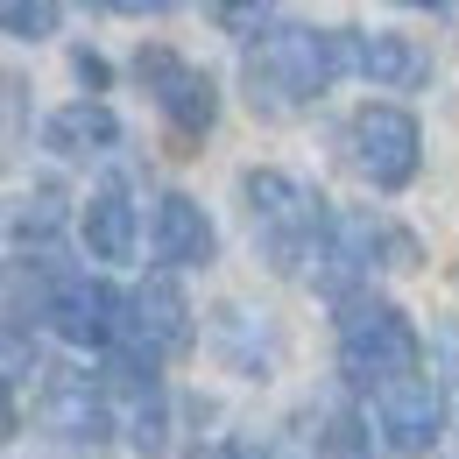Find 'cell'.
<instances>
[{
    "mask_svg": "<svg viewBox=\"0 0 459 459\" xmlns=\"http://www.w3.org/2000/svg\"><path fill=\"white\" fill-rule=\"evenodd\" d=\"M36 311L50 318V333L71 346H114V318H120V297L100 276H85V269H57L43 297H36Z\"/></svg>",
    "mask_w": 459,
    "mask_h": 459,
    "instance_id": "obj_6",
    "label": "cell"
},
{
    "mask_svg": "<svg viewBox=\"0 0 459 459\" xmlns=\"http://www.w3.org/2000/svg\"><path fill=\"white\" fill-rule=\"evenodd\" d=\"M340 71H360L375 92H410L431 78V57L410 43V36H389V29H340Z\"/></svg>",
    "mask_w": 459,
    "mask_h": 459,
    "instance_id": "obj_10",
    "label": "cell"
},
{
    "mask_svg": "<svg viewBox=\"0 0 459 459\" xmlns=\"http://www.w3.org/2000/svg\"><path fill=\"white\" fill-rule=\"evenodd\" d=\"M100 396H107V403L120 396L127 446H134L142 459H163V453H170V396H163V382H156L149 368L114 360V368H107V382H100Z\"/></svg>",
    "mask_w": 459,
    "mask_h": 459,
    "instance_id": "obj_9",
    "label": "cell"
},
{
    "mask_svg": "<svg viewBox=\"0 0 459 459\" xmlns=\"http://www.w3.org/2000/svg\"><path fill=\"white\" fill-rule=\"evenodd\" d=\"M0 438H14V389L0 382Z\"/></svg>",
    "mask_w": 459,
    "mask_h": 459,
    "instance_id": "obj_24",
    "label": "cell"
},
{
    "mask_svg": "<svg viewBox=\"0 0 459 459\" xmlns=\"http://www.w3.org/2000/svg\"><path fill=\"white\" fill-rule=\"evenodd\" d=\"M375 424H382L389 453L424 459V453H431V438H438V424H446L431 375L417 368V375H396V382H382V389H375Z\"/></svg>",
    "mask_w": 459,
    "mask_h": 459,
    "instance_id": "obj_8",
    "label": "cell"
},
{
    "mask_svg": "<svg viewBox=\"0 0 459 459\" xmlns=\"http://www.w3.org/2000/svg\"><path fill=\"white\" fill-rule=\"evenodd\" d=\"M114 142H120V120L107 100H71L43 120V149H57V156H100Z\"/></svg>",
    "mask_w": 459,
    "mask_h": 459,
    "instance_id": "obj_14",
    "label": "cell"
},
{
    "mask_svg": "<svg viewBox=\"0 0 459 459\" xmlns=\"http://www.w3.org/2000/svg\"><path fill=\"white\" fill-rule=\"evenodd\" d=\"M247 100H255V114L269 120H290L297 107H311L333 78H340V29H269L255 50H247Z\"/></svg>",
    "mask_w": 459,
    "mask_h": 459,
    "instance_id": "obj_1",
    "label": "cell"
},
{
    "mask_svg": "<svg viewBox=\"0 0 459 459\" xmlns=\"http://www.w3.org/2000/svg\"><path fill=\"white\" fill-rule=\"evenodd\" d=\"M114 340H120V360H134L149 375L191 346V297L177 290V276H149L134 297H120Z\"/></svg>",
    "mask_w": 459,
    "mask_h": 459,
    "instance_id": "obj_4",
    "label": "cell"
},
{
    "mask_svg": "<svg viewBox=\"0 0 459 459\" xmlns=\"http://www.w3.org/2000/svg\"><path fill=\"white\" fill-rule=\"evenodd\" d=\"M212 22H220V29H262V36H269V29H276V7H212Z\"/></svg>",
    "mask_w": 459,
    "mask_h": 459,
    "instance_id": "obj_21",
    "label": "cell"
},
{
    "mask_svg": "<svg viewBox=\"0 0 459 459\" xmlns=\"http://www.w3.org/2000/svg\"><path fill=\"white\" fill-rule=\"evenodd\" d=\"M57 227H64V198L57 191H22V198H7L0 205V233L7 240H57Z\"/></svg>",
    "mask_w": 459,
    "mask_h": 459,
    "instance_id": "obj_16",
    "label": "cell"
},
{
    "mask_svg": "<svg viewBox=\"0 0 459 459\" xmlns=\"http://www.w3.org/2000/svg\"><path fill=\"white\" fill-rule=\"evenodd\" d=\"M78 78H85V85L100 92V85H107V57H92V50H78Z\"/></svg>",
    "mask_w": 459,
    "mask_h": 459,
    "instance_id": "obj_23",
    "label": "cell"
},
{
    "mask_svg": "<svg viewBox=\"0 0 459 459\" xmlns=\"http://www.w3.org/2000/svg\"><path fill=\"white\" fill-rule=\"evenodd\" d=\"M57 22H64L57 0H0V29H7V36H22V43L57 36Z\"/></svg>",
    "mask_w": 459,
    "mask_h": 459,
    "instance_id": "obj_17",
    "label": "cell"
},
{
    "mask_svg": "<svg viewBox=\"0 0 459 459\" xmlns=\"http://www.w3.org/2000/svg\"><path fill=\"white\" fill-rule=\"evenodd\" d=\"M212 353L227 360L233 375H276L283 333H276L262 311H247V304H220V311H212Z\"/></svg>",
    "mask_w": 459,
    "mask_h": 459,
    "instance_id": "obj_12",
    "label": "cell"
},
{
    "mask_svg": "<svg viewBox=\"0 0 459 459\" xmlns=\"http://www.w3.org/2000/svg\"><path fill=\"white\" fill-rule=\"evenodd\" d=\"M43 431L64 438V446H100V438H114V410L100 396V382L78 375V368L50 375V389H43Z\"/></svg>",
    "mask_w": 459,
    "mask_h": 459,
    "instance_id": "obj_11",
    "label": "cell"
},
{
    "mask_svg": "<svg viewBox=\"0 0 459 459\" xmlns=\"http://www.w3.org/2000/svg\"><path fill=\"white\" fill-rule=\"evenodd\" d=\"M85 247H92V262H127L134 255V205H127L120 184L92 191V205H85Z\"/></svg>",
    "mask_w": 459,
    "mask_h": 459,
    "instance_id": "obj_15",
    "label": "cell"
},
{
    "mask_svg": "<svg viewBox=\"0 0 459 459\" xmlns=\"http://www.w3.org/2000/svg\"><path fill=\"white\" fill-rule=\"evenodd\" d=\"M431 389H438V410H446V403L459 410V325H438V368H431Z\"/></svg>",
    "mask_w": 459,
    "mask_h": 459,
    "instance_id": "obj_19",
    "label": "cell"
},
{
    "mask_svg": "<svg viewBox=\"0 0 459 459\" xmlns=\"http://www.w3.org/2000/svg\"><path fill=\"white\" fill-rule=\"evenodd\" d=\"M424 368V340L389 297H346L340 311V375L353 389H382Z\"/></svg>",
    "mask_w": 459,
    "mask_h": 459,
    "instance_id": "obj_3",
    "label": "cell"
},
{
    "mask_svg": "<svg viewBox=\"0 0 459 459\" xmlns=\"http://www.w3.org/2000/svg\"><path fill=\"white\" fill-rule=\"evenodd\" d=\"M29 375H43V353H36V333H22L14 318L0 325V382L14 389V382H29Z\"/></svg>",
    "mask_w": 459,
    "mask_h": 459,
    "instance_id": "obj_18",
    "label": "cell"
},
{
    "mask_svg": "<svg viewBox=\"0 0 459 459\" xmlns=\"http://www.w3.org/2000/svg\"><path fill=\"white\" fill-rule=\"evenodd\" d=\"M134 71H142V85L156 92V107L170 114L177 142L212 134V120H220V92H212V78H205L198 64H184L177 50H142V57H134Z\"/></svg>",
    "mask_w": 459,
    "mask_h": 459,
    "instance_id": "obj_7",
    "label": "cell"
},
{
    "mask_svg": "<svg viewBox=\"0 0 459 459\" xmlns=\"http://www.w3.org/2000/svg\"><path fill=\"white\" fill-rule=\"evenodd\" d=\"M198 459H269V453H262V446H247V438H212Z\"/></svg>",
    "mask_w": 459,
    "mask_h": 459,
    "instance_id": "obj_22",
    "label": "cell"
},
{
    "mask_svg": "<svg viewBox=\"0 0 459 459\" xmlns=\"http://www.w3.org/2000/svg\"><path fill=\"white\" fill-rule=\"evenodd\" d=\"M149 240H156V262H170V269H191V262H212V247H220V233L205 220V205L198 198H156V220H149Z\"/></svg>",
    "mask_w": 459,
    "mask_h": 459,
    "instance_id": "obj_13",
    "label": "cell"
},
{
    "mask_svg": "<svg viewBox=\"0 0 459 459\" xmlns=\"http://www.w3.org/2000/svg\"><path fill=\"white\" fill-rule=\"evenodd\" d=\"M240 198H247V220H255V240H262L269 269L276 276H304L318 262V247H325V227H333L325 198L290 170H247Z\"/></svg>",
    "mask_w": 459,
    "mask_h": 459,
    "instance_id": "obj_2",
    "label": "cell"
},
{
    "mask_svg": "<svg viewBox=\"0 0 459 459\" xmlns=\"http://www.w3.org/2000/svg\"><path fill=\"white\" fill-rule=\"evenodd\" d=\"M325 453H333V459H375V446H368V424H360L353 410H340V417H333V431H325Z\"/></svg>",
    "mask_w": 459,
    "mask_h": 459,
    "instance_id": "obj_20",
    "label": "cell"
},
{
    "mask_svg": "<svg viewBox=\"0 0 459 459\" xmlns=\"http://www.w3.org/2000/svg\"><path fill=\"white\" fill-rule=\"evenodd\" d=\"M417 149H424V134H417V120L403 114V107H360V114L346 120V163L368 177L375 191H403L410 177H417Z\"/></svg>",
    "mask_w": 459,
    "mask_h": 459,
    "instance_id": "obj_5",
    "label": "cell"
}]
</instances>
